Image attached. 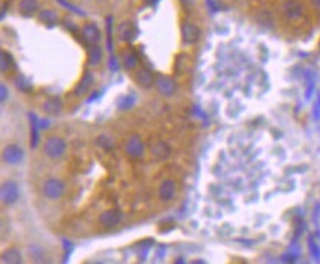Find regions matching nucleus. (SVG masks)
<instances>
[{
	"instance_id": "nucleus-1",
	"label": "nucleus",
	"mask_w": 320,
	"mask_h": 264,
	"mask_svg": "<svg viewBox=\"0 0 320 264\" xmlns=\"http://www.w3.org/2000/svg\"><path fill=\"white\" fill-rule=\"evenodd\" d=\"M66 142L59 137V136H49L42 146L43 154L49 158V159H61L65 156L66 154Z\"/></svg>"
},
{
	"instance_id": "nucleus-2",
	"label": "nucleus",
	"mask_w": 320,
	"mask_h": 264,
	"mask_svg": "<svg viewBox=\"0 0 320 264\" xmlns=\"http://www.w3.org/2000/svg\"><path fill=\"white\" fill-rule=\"evenodd\" d=\"M42 194L46 199L49 201H58L64 197L65 194V183L61 179L50 177L43 182L42 185Z\"/></svg>"
},
{
	"instance_id": "nucleus-3",
	"label": "nucleus",
	"mask_w": 320,
	"mask_h": 264,
	"mask_svg": "<svg viewBox=\"0 0 320 264\" xmlns=\"http://www.w3.org/2000/svg\"><path fill=\"white\" fill-rule=\"evenodd\" d=\"M21 192L20 185L15 180H6L2 183V189H0V198H2L3 205H15L20 201Z\"/></svg>"
},
{
	"instance_id": "nucleus-4",
	"label": "nucleus",
	"mask_w": 320,
	"mask_h": 264,
	"mask_svg": "<svg viewBox=\"0 0 320 264\" xmlns=\"http://www.w3.org/2000/svg\"><path fill=\"white\" fill-rule=\"evenodd\" d=\"M201 28L196 25V24H192V22H183L182 27H180V36H182V42L188 46H192V44H196L199 40H201Z\"/></svg>"
},
{
	"instance_id": "nucleus-5",
	"label": "nucleus",
	"mask_w": 320,
	"mask_h": 264,
	"mask_svg": "<svg viewBox=\"0 0 320 264\" xmlns=\"http://www.w3.org/2000/svg\"><path fill=\"white\" fill-rule=\"evenodd\" d=\"M145 142L139 134H131L126 142V154L133 159H140L145 155Z\"/></svg>"
},
{
	"instance_id": "nucleus-6",
	"label": "nucleus",
	"mask_w": 320,
	"mask_h": 264,
	"mask_svg": "<svg viewBox=\"0 0 320 264\" xmlns=\"http://www.w3.org/2000/svg\"><path fill=\"white\" fill-rule=\"evenodd\" d=\"M155 87H156L158 93L166 98L173 96L177 90V84L174 78H171L170 75H158L155 78Z\"/></svg>"
},
{
	"instance_id": "nucleus-7",
	"label": "nucleus",
	"mask_w": 320,
	"mask_h": 264,
	"mask_svg": "<svg viewBox=\"0 0 320 264\" xmlns=\"http://www.w3.org/2000/svg\"><path fill=\"white\" fill-rule=\"evenodd\" d=\"M24 156H25L24 149L17 143H11V145L5 146V149L2 152V158L8 165H20L24 161Z\"/></svg>"
},
{
	"instance_id": "nucleus-8",
	"label": "nucleus",
	"mask_w": 320,
	"mask_h": 264,
	"mask_svg": "<svg viewBox=\"0 0 320 264\" xmlns=\"http://www.w3.org/2000/svg\"><path fill=\"white\" fill-rule=\"evenodd\" d=\"M282 14L288 21H297L304 15V5L299 0H285L282 5Z\"/></svg>"
},
{
	"instance_id": "nucleus-9",
	"label": "nucleus",
	"mask_w": 320,
	"mask_h": 264,
	"mask_svg": "<svg viewBox=\"0 0 320 264\" xmlns=\"http://www.w3.org/2000/svg\"><path fill=\"white\" fill-rule=\"evenodd\" d=\"M177 194V183L173 179H166L158 188V198L163 202H171Z\"/></svg>"
},
{
	"instance_id": "nucleus-10",
	"label": "nucleus",
	"mask_w": 320,
	"mask_h": 264,
	"mask_svg": "<svg viewBox=\"0 0 320 264\" xmlns=\"http://www.w3.org/2000/svg\"><path fill=\"white\" fill-rule=\"evenodd\" d=\"M121 219H123V214L120 210H115V208H111V210H107L104 211L101 216H99V223L101 226H104L105 229H114L115 226H118L121 223Z\"/></svg>"
},
{
	"instance_id": "nucleus-11",
	"label": "nucleus",
	"mask_w": 320,
	"mask_h": 264,
	"mask_svg": "<svg viewBox=\"0 0 320 264\" xmlns=\"http://www.w3.org/2000/svg\"><path fill=\"white\" fill-rule=\"evenodd\" d=\"M134 80H136V84L145 90H149L155 86V77L146 68H139L134 74Z\"/></svg>"
},
{
	"instance_id": "nucleus-12",
	"label": "nucleus",
	"mask_w": 320,
	"mask_h": 264,
	"mask_svg": "<svg viewBox=\"0 0 320 264\" xmlns=\"http://www.w3.org/2000/svg\"><path fill=\"white\" fill-rule=\"evenodd\" d=\"M82 39L86 44L89 46H93V44H98V42L101 40V30L98 28L96 24H86L83 28H82Z\"/></svg>"
},
{
	"instance_id": "nucleus-13",
	"label": "nucleus",
	"mask_w": 320,
	"mask_h": 264,
	"mask_svg": "<svg viewBox=\"0 0 320 264\" xmlns=\"http://www.w3.org/2000/svg\"><path fill=\"white\" fill-rule=\"evenodd\" d=\"M40 5L37 0H20L18 3V14L24 18H31L34 15H39Z\"/></svg>"
},
{
	"instance_id": "nucleus-14",
	"label": "nucleus",
	"mask_w": 320,
	"mask_h": 264,
	"mask_svg": "<svg viewBox=\"0 0 320 264\" xmlns=\"http://www.w3.org/2000/svg\"><path fill=\"white\" fill-rule=\"evenodd\" d=\"M150 154H152L153 159H156V161H166L171 155V148L166 142H156L150 148Z\"/></svg>"
},
{
	"instance_id": "nucleus-15",
	"label": "nucleus",
	"mask_w": 320,
	"mask_h": 264,
	"mask_svg": "<svg viewBox=\"0 0 320 264\" xmlns=\"http://www.w3.org/2000/svg\"><path fill=\"white\" fill-rule=\"evenodd\" d=\"M42 111L49 115V117H55L59 115L62 112V102L58 98H47L43 104H42Z\"/></svg>"
},
{
	"instance_id": "nucleus-16",
	"label": "nucleus",
	"mask_w": 320,
	"mask_h": 264,
	"mask_svg": "<svg viewBox=\"0 0 320 264\" xmlns=\"http://www.w3.org/2000/svg\"><path fill=\"white\" fill-rule=\"evenodd\" d=\"M37 18H39V21H40L43 25H46V27H55V25L59 24V17H58V14H56L55 11H52V9H43V11H40L39 15H37Z\"/></svg>"
},
{
	"instance_id": "nucleus-17",
	"label": "nucleus",
	"mask_w": 320,
	"mask_h": 264,
	"mask_svg": "<svg viewBox=\"0 0 320 264\" xmlns=\"http://www.w3.org/2000/svg\"><path fill=\"white\" fill-rule=\"evenodd\" d=\"M22 260V254L18 248H9L6 251H3L2 254V263L3 264H21Z\"/></svg>"
},
{
	"instance_id": "nucleus-18",
	"label": "nucleus",
	"mask_w": 320,
	"mask_h": 264,
	"mask_svg": "<svg viewBox=\"0 0 320 264\" xmlns=\"http://www.w3.org/2000/svg\"><path fill=\"white\" fill-rule=\"evenodd\" d=\"M92 84H93V74H92L90 71H87V72L83 75V78H82V81H80V84L75 87L74 95H75V96H83L85 93L89 92V89L92 87Z\"/></svg>"
},
{
	"instance_id": "nucleus-19",
	"label": "nucleus",
	"mask_w": 320,
	"mask_h": 264,
	"mask_svg": "<svg viewBox=\"0 0 320 264\" xmlns=\"http://www.w3.org/2000/svg\"><path fill=\"white\" fill-rule=\"evenodd\" d=\"M102 58H104V53H102L101 46H98V44L90 46L89 55H87V64H89V66H98V65L102 62Z\"/></svg>"
},
{
	"instance_id": "nucleus-20",
	"label": "nucleus",
	"mask_w": 320,
	"mask_h": 264,
	"mask_svg": "<svg viewBox=\"0 0 320 264\" xmlns=\"http://www.w3.org/2000/svg\"><path fill=\"white\" fill-rule=\"evenodd\" d=\"M118 37L123 42H131L134 39V30L130 22H121L118 25Z\"/></svg>"
},
{
	"instance_id": "nucleus-21",
	"label": "nucleus",
	"mask_w": 320,
	"mask_h": 264,
	"mask_svg": "<svg viewBox=\"0 0 320 264\" xmlns=\"http://www.w3.org/2000/svg\"><path fill=\"white\" fill-rule=\"evenodd\" d=\"M14 66V58L9 52L2 50L0 52V69H2V74H6L8 71H11Z\"/></svg>"
},
{
	"instance_id": "nucleus-22",
	"label": "nucleus",
	"mask_w": 320,
	"mask_h": 264,
	"mask_svg": "<svg viewBox=\"0 0 320 264\" xmlns=\"http://www.w3.org/2000/svg\"><path fill=\"white\" fill-rule=\"evenodd\" d=\"M15 86H17L18 90H21V92H24V93H30V92L33 90L31 81H30L25 75H22V74H18V75L15 77Z\"/></svg>"
},
{
	"instance_id": "nucleus-23",
	"label": "nucleus",
	"mask_w": 320,
	"mask_h": 264,
	"mask_svg": "<svg viewBox=\"0 0 320 264\" xmlns=\"http://www.w3.org/2000/svg\"><path fill=\"white\" fill-rule=\"evenodd\" d=\"M123 65L126 69H133L137 65V56L133 52H127L123 58Z\"/></svg>"
},
{
	"instance_id": "nucleus-24",
	"label": "nucleus",
	"mask_w": 320,
	"mask_h": 264,
	"mask_svg": "<svg viewBox=\"0 0 320 264\" xmlns=\"http://www.w3.org/2000/svg\"><path fill=\"white\" fill-rule=\"evenodd\" d=\"M96 143L102 148V149H105V151H111L112 149V146H114V142L111 140V137H108V136H99L98 139H96Z\"/></svg>"
},
{
	"instance_id": "nucleus-25",
	"label": "nucleus",
	"mask_w": 320,
	"mask_h": 264,
	"mask_svg": "<svg viewBox=\"0 0 320 264\" xmlns=\"http://www.w3.org/2000/svg\"><path fill=\"white\" fill-rule=\"evenodd\" d=\"M0 90H2V95H0V101H2V104H5L6 99H8V87H6V84L0 86Z\"/></svg>"
},
{
	"instance_id": "nucleus-26",
	"label": "nucleus",
	"mask_w": 320,
	"mask_h": 264,
	"mask_svg": "<svg viewBox=\"0 0 320 264\" xmlns=\"http://www.w3.org/2000/svg\"><path fill=\"white\" fill-rule=\"evenodd\" d=\"M179 2L183 5V6H186V8H189V6H192L193 3H195V0H179Z\"/></svg>"
},
{
	"instance_id": "nucleus-27",
	"label": "nucleus",
	"mask_w": 320,
	"mask_h": 264,
	"mask_svg": "<svg viewBox=\"0 0 320 264\" xmlns=\"http://www.w3.org/2000/svg\"><path fill=\"white\" fill-rule=\"evenodd\" d=\"M310 3L316 8H320V0H310Z\"/></svg>"
},
{
	"instance_id": "nucleus-28",
	"label": "nucleus",
	"mask_w": 320,
	"mask_h": 264,
	"mask_svg": "<svg viewBox=\"0 0 320 264\" xmlns=\"http://www.w3.org/2000/svg\"><path fill=\"white\" fill-rule=\"evenodd\" d=\"M5 14H6V3L2 5V18H5Z\"/></svg>"
},
{
	"instance_id": "nucleus-29",
	"label": "nucleus",
	"mask_w": 320,
	"mask_h": 264,
	"mask_svg": "<svg viewBox=\"0 0 320 264\" xmlns=\"http://www.w3.org/2000/svg\"><path fill=\"white\" fill-rule=\"evenodd\" d=\"M146 2H152V0H146Z\"/></svg>"
}]
</instances>
